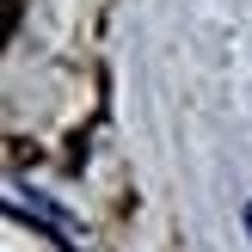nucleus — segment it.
<instances>
[{"label":"nucleus","mask_w":252,"mask_h":252,"mask_svg":"<svg viewBox=\"0 0 252 252\" xmlns=\"http://www.w3.org/2000/svg\"><path fill=\"white\" fill-rule=\"evenodd\" d=\"M246 234H252V203H246Z\"/></svg>","instance_id":"nucleus-1"}]
</instances>
